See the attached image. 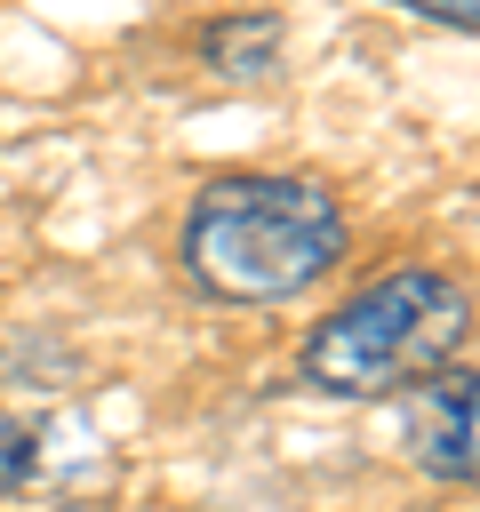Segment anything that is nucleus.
Returning a JSON list of instances; mask_svg holds the SVG:
<instances>
[{
  "mask_svg": "<svg viewBox=\"0 0 480 512\" xmlns=\"http://www.w3.org/2000/svg\"><path fill=\"white\" fill-rule=\"evenodd\" d=\"M344 208L312 176H216L184 208V272L224 304H280L344 264Z\"/></svg>",
  "mask_w": 480,
  "mask_h": 512,
  "instance_id": "nucleus-1",
  "label": "nucleus"
},
{
  "mask_svg": "<svg viewBox=\"0 0 480 512\" xmlns=\"http://www.w3.org/2000/svg\"><path fill=\"white\" fill-rule=\"evenodd\" d=\"M464 336H472V296L448 272L408 264V272H384L360 296H344L304 336V376L344 400H384V392H408V384L456 368Z\"/></svg>",
  "mask_w": 480,
  "mask_h": 512,
  "instance_id": "nucleus-2",
  "label": "nucleus"
},
{
  "mask_svg": "<svg viewBox=\"0 0 480 512\" xmlns=\"http://www.w3.org/2000/svg\"><path fill=\"white\" fill-rule=\"evenodd\" d=\"M472 416H480V400H472V368L464 360L424 376V384H408V456L432 480L464 488L472 480Z\"/></svg>",
  "mask_w": 480,
  "mask_h": 512,
  "instance_id": "nucleus-3",
  "label": "nucleus"
},
{
  "mask_svg": "<svg viewBox=\"0 0 480 512\" xmlns=\"http://www.w3.org/2000/svg\"><path fill=\"white\" fill-rule=\"evenodd\" d=\"M200 56H208L224 80H256V72H272V56H280V24H272V16H216V24L200 32Z\"/></svg>",
  "mask_w": 480,
  "mask_h": 512,
  "instance_id": "nucleus-4",
  "label": "nucleus"
},
{
  "mask_svg": "<svg viewBox=\"0 0 480 512\" xmlns=\"http://www.w3.org/2000/svg\"><path fill=\"white\" fill-rule=\"evenodd\" d=\"M400 8H416V16H432V24H456V32L480 24V0H400Z\"/></svg>",
  "mask_w": 480,
  "mask_h": 512,
  "instance_id": "nucleus-5",
  "label": "nucleus"
}]
</instances>
